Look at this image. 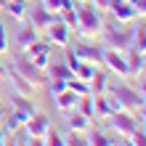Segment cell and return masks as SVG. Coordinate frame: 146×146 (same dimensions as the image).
<instances>
[{
  "label": "cell",
  "mask_w": 146,
  "mask_h": 146,
  "mask_svg": "<svg viewBox=\"0 0 146 146\" xmlns=\"http://www.w3.org/2000/svg\"><path fill=\"white\" fill-rule=\"evenodd\" d=\"M109 93V101H111V109L114 111H141L146 104H143V96H141V90L138 88H130V85H125V82H119L114 85V88H106Z\"/></svg>",
  "instance_id": "6da1fadb"
},
{
  "label": "cell",
  "mask_w": 146,
  "mask_h": 146,
  "mask_svg": "<svg viewBox=\"0 0 146 146\" xmlns=\"http://www.w3.org/2000/svg\"><path fill=\"white\" fill-rule=\"evenodd\" d=\"M98 35H101V42H104L106 50H119V53H125V50L130 48V42H133V35H130V32H127L119 21L104 24Z\"/></svg>",
  "instance_id": "7a4b0ae2"
},
{
  "label": "cell",
  "mask_w": 146,
  "mask_h": 146,
  "mask_svg": "<svg viewBox=\"0 0 146 146\" xmlns=\"http://www.w3.org/2000/svg\"><path fill=\"white\" fill-rule=\"evenodd\" d=\"M11 69L19 72L24 80H29L35 88H42V85H48V72H42L35 66V61L27 56V50H19L16 56H11Z\"/></svg>",
  "instance_id": "3957f363"
},
{
  "label": "cell",
  "mask_w": 146,
  "mask_h": 146,
  "mask_svg": "<svg viewBox=\"0 0 146 146\" xmlns=\"http://www.w3.org/2000/svg\"><path fill=\"white\" fill-rule=\"evenodd\" d=\"M104 27V13H98L93 5L77 8V32L82 37H96Z\"/></svg>",
  "instance_id": "277c9868"
},
{
  "label": "cell",
  "mask_w": 146,
  "mask_h": 146,
  "mask_svg": "<svg viewBox=\"0 0 146 146\" xmlns=\"http://www.w3.org/2000/svg\"><path fill=\"white\" fill-rule=\"evenodd\" d=\"M66 50H72L77 56V61H85V64H93V66H101L104 64V45L98 42H69Z\"/></svg>",
  "instance_id": "5b68a950"
},
{
  "label": "cell",
  "mask_w": 146,
  "mask_h": 146,
  "mask_svg": "<svg viewBox=\"0 0 146 146\" xmlns=\"http://www.w3.org/2000/svg\"><path fill=\"white\" fill-rule=\"evenodd\" d=\"M106 122H109L111 130H114L117 135H122V138H130V135L138 130V119H135V114H133V111H125V109L109 114Z\"/></svg>",
  "instance_id": "8992f818"
},
{
  "label": "cell",
  "mask_w": 146,
  "mask_h": 146,
  "mask_svg": "<svg viewBox=\"0 0 146 146\" xmlns=\"http://www.w3.org/2000/svg\"><path fill=\"white\" fill-rule=\"evenodd\" d=\"M35 40H40V29H37L29 19H24L21 27L13 32V45H16V50H27Z\"/></svg>",
  "instance_id": "52a82bcc"
},
{
  "label": "cell",
  "mask_w": 146,
  "mask_h": 146,
  "mask_svg": "<svg viewBox=\"0 0 146 146\" xmlns=\"http://www.w3.org/2000/svg\"><path fill=\"white\" fill-rule=\"evenodd\" d=\"M106 13H111V19L119 21V24H130V21L138 19V13H135V8H133L130 0H111V5H109Z\"/></svg>",
  "instance_id": "ba28073f"
},
{
  "label": "cell",
  "mask_w": 146,
  "mask_h": 146,
  "mask_svg": "<svg viewBox=\"0 0 146 146\" xmlns=\"http://www.w3.org/2000/svg\"><path fill=\"white\" fill-rule=\"evenodd\" d=\"M42 32H45V40L50 42V45H58V48L69 45V27H66L64 21H58V16H56V21L48 24Z\"/></svg>",
  "instance_id": "9c48e42d"
},
{
  "label": "cell",
  "mask_w": 146,
  "mask_h": 146,
  "mask_svg": "<svg viewBox=\"0 0 146 146\" xmlns=\"http://www.w3.org/2000/svg\"><path fill=\"white\" fill-rule=\"evenodd\" d=\"M48 130H50V117L48 114H40V111H35V114L27 117V122H24V133L35 135V138H45Z\"/></svg>",
  "instance_id": "30bf717a"
},
{
  "label": "cell",
  "mask_w": 146,
  "mask_h": 146,
  "mask_svg": "<svg viewBox=\"0 0 146 146\" xmlns=\"http://www.w3.org/2000/svg\"><path fill=\"white\" fill-rule=\"evenodd\" d=\"M104 66L117 77H127V61H125V53H119V50L104 48Z\"/></svg>",
  "instance_id": "8fae6325"
},
{
  "label": "cell",
  "mask_w": 146,
  "mask_h": 146,
  "mask_svg": "<svg viewBox=\"0 0 146 146\" xmlns=\"http://www.w3.org/2000/svg\"><path fill=\"white\" fill-rule=\"evenodd\" d=\"M5 77H8V82H11L13 93H21V96H27V98H32V96H35V90H37V88H35V85H32L29 80H24L19 72L5 69Z\"/></svg>",
  "instance_id": "7c38bea8"
},
{
  "label": "cell",
  "mask_w": 146,
  "mask_h": 146,
  "mask_svg": "<svg viewBox=\"0 0 146 146\" xmlns=\"http://www.w3.org/2000/svg\"><path fill=\"white\" fill-rule=\"evenodd\" d=\"M27 13H29V21L35 24V27H37L40 32L45 29L48 24H53V21H56V13H50V11H48V8L42 5V3H37V5L32 8V11H27Z\"/></svg>",
  "instance_id": "4fadbf2b"
},
{
  "label": "cell",
  "mask_w": 146,
  "mask_h": 146,
  "mask_svg": "<svg viewBox=\"0 0 146 146\" xmlns=\"http://www.w3.org/2000/svg\"><path fill=\"white\" fill-rule=\"evenodd\" d=\"M90 125H93V119H88L85 114H80L77 109L66 111V127H69V130H74V133H88Z\"/></svg>",
  "instance_id": "5bb4252c"
},
{
  "label": "cell",
  "mask_w": 146,
  "mask_h": 146,
  "mask_svg": "<svg viewBox=\"0 0 146 146\" xmlns=\"http://www.w3.org/2000/svg\"><path fill=\"white\" fill-rule=\"evenodd\" d=\"M125 61H127V77H135V74H141V69H143L146 53H141V50H135V48H127L125 50Z\"/></svg>",
  "instance_id": "9a60e30c"
},
{
  "label": "cell",
  "mask_w": 146,
  "mask_h": 146,
  "mask_svg": "<svg viewBox=\"0 0 146 146\" xmlns=\"http://www.w3.org/2000/svg\"><path fill=\"white\" fill-rule=\"evenodd\" d=\"M77 101H80V96H77V93H72L69 88L53 96L56 109H58V111H64V114H66V111H72V109H77Z\"/></svg>",
  "instance_id": "2e32d148"
},
{
  "label": "cell",
  "mask_w": 146,
  "mask_h": 146,
  "mask_svg": "<svg viewBox=\"0 0 146 146\" xmlns=\"http://www.w3.org/2000/svg\"><path fill=\"white\" fill-rule=\"evenodd\" d=\"M27 117H29V114H24V111H19V109H11V114H5L3 125H5L8 133H16V130H21V127H24Z\"/></svg>",
  "instance_id": "e0dca14e"
},
{
  "label": "cell",
  "mask_w": 146,
  "mask_h": 146,
  "mask_svg": "<svg viewBox=\"0 0 146 146\" xmlns=\"http://www.w3.org/2000/svg\"><path fill=\"white\" fill-rule=\"evenodd\" d=\"M11 109H19V111H24V114H29V117L37 111L35 101H29L27 96H21V93H13V90H11Z\"/></svg>",
  "instance_id": "ac0fdd59"
},
{
  "label": "cell",
  "mask_w": 146,
  "mask_h": 146,
  "mask_svg": "<svg viewBox=\"0 0 146 146\" xmlns=\"http://www.w3.org/2000/svg\"><path fill=\"white\" fill-rule=\"evenodd\" d=\"M3 8H5V13L13 16L16 21H24V19H27V0H5Z\"/></svg>",
  "instance_id": "d6986e66"
},
{
  "label": "cell",
  "mask_w": 146,
  "mask_h": 146,
  "mask_svg": "<svg viewBox=\"0 0 146 146\" xmlns=\"http://www.w3.org/2000/svg\"><path fill=\"white\" fill-rule=\"evenodd\" d=\"M88 85H90V96H101V93H106V88H109V74L96 69V74L90 77Z\"/></svg>",
  "instance_id": "ffe728a7"
},
{
  "label": "cell",
  "mask_w": 146,
  "mask_h": 146,
  "mask_svg": "<svg viewBox=\"0 0 146 146\" xmlns=\"http://www.w3.org/2000/svg\"><path fill=\"white\" fill-rule=\"evenodd\" d=\"M93 106H96V119H106L109 114H114V109H111V101L106 93H101V96H93Z\"/></svg>",
  "instance_id": "44dd1931"
},
{
  "label": "cell",
  "mask_w": 146,
  "mask_h": 146,
  "mask_svg": "<svg viewBox=\"0 0 146 146\" xmlns=\"http://www.w3.org/2000/svg\"><path fill=\"white\" fill-rule=\"evenodd\" d=\"M130 35H133V42H130V48L141 50V53H146V24H138L135 29H130Z\"/></svg>",
  "instance_id": "7402d4cb"
},
{
  "label": "cell",
  "mask_w": 146,
  "mask_h": 146,
  "mask_svg": "<svg viewBox=\"0 0 146 146\" xmlns=\"http://www.w3.org/2000/svg\"><path fill=\"white\" fill-rule=\"evenodd\" d=\"M77 111L85 114L88 119H96V106H93V96H90V93H88V96H80V101H77Z\"/></svg>",
  "instance_id": "603a6c76"
},
{
  "label": "cell",
  "mask_w": 146,
  "mask_h": 146,
  "mask_svg": "<svg viewBox=\"0 0 146 146\" xmlns=\"http://www.w3.org/2000/svg\"><path fill=\"white\" fill-rule=\"evenodd\" d=\"M48 74H50V77H58V80H66V82L74 77V72H72L66 64H50V66H48Z\"/></svg>",
  "instance_id": "cb8c5ba5"
},
{
  "label": "cell",
  "mask_w": 146,
  "mask_h": 146,
  "mask_svg": "<svg viewBox=\"0 0 146 146\" xmlns=\"http://www.w3.org/2000/svg\"><path fill=\"white\" fill-rule=\"evenodd\" d=\"M96 69H98V66H93V64H85V61H80V64L74 66V77H77V80H85V82H90V77L96 74Z\"/></svg>",
  "instance_id": "d4e9b609"
},
{
  "label": "cell",
  "mask_w": 146,
  "mask_h": 146,
  "mask_svg": "<svg viewBox=\"0 0 146 146\" xmlns=\"http://www.w3.org/2000/svg\"><path fill=\"white\" fill-rule=\"evenodd\" d=\"M85 135H88V146H111V141L106 138L104 133H98L93 125H90V130L85 133Z\"/></svg>",
  "instance_id": "484cf974"
},
{
  "label": "cell",
  "mask_w": 146,
  "mask_h": 146,
  "mask_svg": "<svg viewBox=\"0 0 146 146\" xmlns=\"http://www.w3.org/2000/svg\"><path fill=\"white\" fill-rule=\"evenodd\" d=\"M58 21H64L69 29H77V8H64V11H58Z\"/></svg>",
  "instance_id": "4316f807"
},
{
  "label": "cell",
  "mask_w": 146,
  "mask_h": 146,
  "mask_svg": "<svg viewBox=\"0 0 146 146\" xmlns=\"http://www.w3.org/2000/svg\"><path fill=\"white\" fill-rule=\"evenodd\" d=\"M66 88H69L72 93H77V96H88V93H90V85L85 80H77V77H72V80L66 82Z\"/></svg>",
  "instance_id": "83f0119b"
},
{
  "label": "cell",
  "mask_w": 146,
  "mask_h": 146,
  "mask_svg": "<svg viewBox=\"0 0 146 146\" xmlns=\"http://www.w3.org/2000/svg\"><path fill=\"white\" fill-rule=\"evenodd\" d=\"M40 3L45 5L50 13H58V11H64V8H72L74 5L72 0H40Z\"/></svg>",
  "instance_id": "f1b7e54d"
},
{
  "label": "cell",
  "mask_w": 146,
  "mask_h": 146,
  "mask_svg": "<svg viewBox=\"0 0 146 146\" xmlns=\"http://www.w3.org/2000/svg\"><path fill=\"white\" fill-rule=\"evenodd\" d=\"M64 146H88V135H85V133L69 130V135L64 138Z\"/></svg>",
  "instance_id": "f546056e"
},
{
  "label": "cell",
  "mask_w": 146,
  "mask_h": 146,
  "mask_svg": "<svg viewBox=\"0 0 146 146\" xmlns=\"http://www.w3.org/2000/svg\"><path fill=\"white\" fill-rule=\"evenodd\" d=\"M45 146H64V138L53 130V125H50V130L45 133Z\"/></svg>",
  "instance_id": "4dcf8cb0"
},
{
  "label": "cell",
  "mask_w": 146,
  "mask_h": 146,
  "mask_svg": "<svg viewBox=\"0 0 146 146\" xmlns=\"http://www.w3.org/2000/svg\"><path fill=\"white\" fill-rule=\"evenodd\" d=\"M48 88H50V93H61V90H66V80H58V77H48Z\"/></svg>",
  "instance_id": "1f68e13d"
},
{
  "label": "cell",
  "mask_w": 146,
  "mask_h": 146,
  "mask_svg": "<svg viewBox=\"0 0 146 146\" xmlns=\"http://www.w3.org/2000/svg\"><path fill=\"white\" fill-rule=\"evenodd\" d=\"M127 141H130V146H146V133L135 130V133H133V135H130Z\"/></svg>",
  "instance_id": "d6a6232c"
},
{
  "label": "cell",
  "mask_w": 146,
  "mask_h": 146,
  "mask_svg": "<svg viewBox=\"0 0 146 146\" xmlns=\"http://www.w3.org/2000/svg\"><path fill=\"white\" fill-rule=\"evenodd\" d=\"M90 5L96 8L98 13H106V11H109V5H111V0H90Z\"/></svg>",
  "instance_id": "836d02e7"
},
{
  "label": "cell",
  "mask_w": 146,
  "mask_h": 146,
  "mask_svg": "<svg viewBox=\"0 0 146 146\" xmlns=\"http://www.w3.org/2000/svg\"><path fill=\"white\" fill-rule=\"evenodd\" d=\"M8 50V32L3 27V21H0V53H5Z\"/></svg>",
  "instance_id": "e575fe53"
},
{
  "label": "cell",
  "mask_w": 146,
  "mask_h": 146,
  "mask_svg": "<svg viewBox=\"0 0 146 146\" xmlns=\"http://www.w3.org/2000/svg\"><path fill=\"white\" fill-rule=\"evenodd\" d=\"M133 8H135V13L138 16H146V0H130Z\"/></svg>",
  "instance_id": "d590c367"
},
{
  "label": "cell",
  "mask_w": 146,
  "mask_h": 146,
  "mask_svg": "<svg viewBox=\"0 0 146 146\" xmlns=\"http://www.w3.org/2000/svg\"><path fill=\"white\" fill-rule=\"evenodd\" d=\"M27 146H45V138H35V135H24Z\"/></svg>",
  "instance_id": "8d00e7d4"
},
{
  "label": "cell",
  "mask_w": 146,
  "mask_h": 146,
  "mask_svg": "<svg viewBox=\"0 0 146 146\" xmlns=\"http://www.w3.org/2000/svg\"><path fill=\"white\" fill-rule=\"evenodd\" d=\"M16 143H19V138H16V133H11V135L5 138V143H3V146H16Z\"/></svg>",
  "instance_id": "74e56055"
},
{
  "label": "cell",
  "mask_w": 146,
  "mask_h": 146,
  "mask_svg": "<svg viewBox=\"0 0 146 146\" xmlns=\"http://www.w3.org/2000/svg\"><path fill=\"white\" fill-rule=\"evenodd\" d=\"M8 135H11V133H8V130H5V125H0V146H3V143H5V138H8Z\"/></svg>",
  "instance_id": "f35d334b"
},
{
  "label": "cell",
  "mask_w": 146,
  "mask_h": 146,
  "mask_svg": "<svg viewBox=\"0 0 146 146\" xmlns=\"http://www.w3.org/2000/svg\"><path fill=\"white\" fill-rule=\"evenodd\" d=\"M138 90H141V96H143V104H146V82H141V88H138Z\"/></svg>",
  "instance_id": "ab89813d"
},
{
  "label": "cell",
  "mask_w": 146,
  "mask_h": 146,
  "mask_svg": "<svg viewBox=\"0 0 146 146\" xmlns=\"http://www.w3.org/2000/svg\"><path fill=\"white\" fill-rule=\"evenodd\" d=\"M3 56V53H0ZM0 77H5V64H3V58H0Z\"/></svg>",
  "instance_id": "60d3db41"
},
{
  "label": "cell",
  "mask_w": 146,
  "mask_h": 146,
  "mask_svg": "<svg viewBox=\"0 0 146 146\" xmlns=\"http://www.w3.org/2000/svg\"><path fill=\"white\" fill-rule=\"evenodd\" d=\"M141 119H143V127H146V106L141 109Z\"/></svg>",
  "instance_id": "b9f144b4"
},
{
  "label": "cell",
  "mask_w": 146,
  "mask_h": 146,
  "mask_svg": "<svg viewBox=\"0 0 146 146\" xmlns=\"http://www.w3.org/2000/svg\"><path fill=\"white\" fill-rule=\"evenodd\" d=\"M3 119H5V109L0 106V125H3Z\"/></svg>",
  "instance_id": "7bdbcfd3"
},
{
  "label": "cell",
  "mask_w": 146,
  "mask_h": 146,
  "mask_svg": "<svg viewBox=\"0 0 146 146\" xmlns=\"http://www.w3.org/2000/svg\"><path fill=\"white\" fill-rule=\"evenodd\" d=\"M111 146H130V143H117V141H111Z\"/></svg>",
  "instance_id": "ee69618b"
},
{
  "label": "cell",
  "mask_w": 146,
  "mask_h": 146,
  "mask_svg": "<svg viewBox=\"0 0 146 146\" xmlns=\"http://www.w3.org/2000/svg\"><path fill=\"white\" fill-rule=\"evenodd\" d=\"M16 146H27V143H24V138H19V143H16Z\"/></svg>",
  "instance_id": "f6af8a7d"
},
{
  "label": "cell",
  "mask_w": 146,
  "mask_h": 146,
  "mask_svg": "<svg viewBox=\"0 0 146 146\" xmlns=\"http://www.w3.org/2000/svg\"><path fill=\"white\" fill-rule=\"evenodd\" d=\"M3 3H5V0H0V8H3Z\"/></svg>",
  "instance_id": "bcb514c9"
},
{
  "label": "cell",
  "mask_w": 146,
  "mask_h": 146,
  "mask_svg": "<svg viewBox=\"0 0 146 146\" xmlns=\"http://www.w3.org/2000/svg\"><path fill=\"white\" fill-rule=\"evenodd\" d=\"M80 3H88V0H80Z\"/></svg>",
  "instance_id": "7dc6e473"
},
{
  "label": "cell",
  "mask_w": 146,
  "mask_h": 146,
  "mask_svg": "<svg viewBox=\"0 0 146 146\" xmlns=\"http://www.w3.org/2000/svg\"><path fill=\"white\" fill-rule=\"evenodd\" d=\"M143 69H146V61H143Z\"/></svg>",
  "instance_id": "c3c4849f"
}]
</instances>
